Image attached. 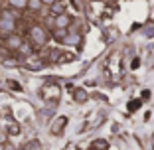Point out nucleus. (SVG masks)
<instances>
[{"label":"nucleus","mask_w":154,"mask_h":150,"mask_svg":"<svg viewBox=\"0 0 154 150\" xmlns=\"http://www.w3.org/2000/svg\"><path fill=\"white\" fill-rule=\"evenodd\" d=\"M138 107H140V101H138V99H134V101L128 103V111H136Z\"/></svg>","instance_id":"nucleus-11"},{"label":"nucleus","mask_w":154,"mask_h":150,"mask_svg":"<svg viewBox=\"0 0 154 150\" xmlns=\"http://www.w3.org/2000/svg\"><path fill=\"white\" fill-rule=\"evenodd\" d=\"M10 4L16 6V8H24V6L28 4V0H10Z\"/></svg>","instance_id":"nucleus-7"},{"label":"nucleus","mask_w":154,"mask_h":150,"mask_svg":"<svg viewBox=\"0 0 154 150\" xmlns=\"http://www.w3.org/2000/svg\"><path fill=\"white\" fill-rule=\"evenodd\" d=\"M8 87H10V89H14V91H22V87H20V83L12 81V79L8 81Z\"/></svg>","instance_id":"nucleus-12"},{"label":"nucleus","mask_w":154,"mask_h":150,"mask_svg":"<svg viewBox=\"0 0 154 150\" xmlns=\"http://www.w3.org/2000/svg\"><path fill=\"white\" fill-rule=\"evenodd\" d=\"M8 130H10V134H20V127L18 124H10Z\"/></svg>","instance_id":"nucleus-13"},{"label":"nucleus","mask_w":154,"mask_h":150,"mask_svg":"<svg viewBox=\"0 0 154 150\" xmlns=\"http://www.w3.org/2000/svg\"><path fill=\"white\" fill-rule=\"evenodd\" d=\"M152 148H154V136H152Z\"/></svg>","instance_id":"nucleus-18"},{"label":"nucleus","mask_w":154,"mask_h":150,"mask_svg":"<svg viewBox=\"0 0 154 150\" xmlns=\"http://www.w3.org/2000/svg\"><path fill=\"white\" fill-rule=\"evenodd\" d=\"M93 150H105V148H93Z\"/></svg>","instance_id":"nucleus-19"},{"label":"nucleus","mask_w":154,"mask_h":150,"mask_svg":"<svg viewBox=\"0 0 154 150\" xmlns=\"http://www.w3.org/2000/svg\"><path fill=\"white\" fill-rule=\"evenodd\" d=\"M73 97H75L77 103H85V101H87V93H85V89H75Z\"/></svg>","instance_id":"nucleus-6"},{"label":"nucleus","mask_w":154,"mask_h":150,"mask_svg":"<svg viewBox=\"0 0 154 150\" xmlns=\"http://www.w3.org/2000/svg\"><path fill=\"white\" fill-rule=\"evenodd\" d=\"M42 2H44V4H54L55 0H42Z\"/></svg>","instance_id":"nucleus-17"},{"label":"nucleus","mask_w":154,"mask_h":150,"mask_svg":"<svg viewBox=\"0 0 154 150\" xmlns=\"http://www.w3.org/2000/svg\"><path fill=\"white\" fill-rule=\"evenodd\" d=\"M40 148V142L38 140H32V142H28L26 144V150H38Z\"/></svg>","instance_id":"nucleus-10"},{"label":"nucleus","mask_w":154,"mask_h":150,"mask_svg":"<svg viewBox=\"0 0 154 150\" xmlns=\"http://www.w3.org/2000/svg\"><path fill=\"white\" fill-rule=\"evenodd\" d=\"M4 142H6V134H4V130L0 128V144H4Z\"/></svg>","instance_id":"nucleus-15"},{"label":"nucleus","mask_w":154,"mask_h":150,"mask_svg":"<svg viewBox=\"0 0 154 150\" xmlns=\"http://www.w3.org/2000/svg\"><path fill=\"white\" fill-rule=\"evenodd\" d=\"M30 36H32V41H34V44H38V46L45 44V40H48V38H45V32L42 30L40 26H34L32 30H30Z\"/></svg>","instance_id":"nucleus-2"},{"label":"nucleus","mask_w":154,"mask_h":150,"mask_svg":"<svg viewBox=\"0 0 154 150\" xmlns=\"http://www.w3.org/2000/svg\"><path fill=\"white\" fill-rule=\"evenodd\" d=\"M14 28H16V22H14L12 14L2 12V16H0V30H2V32H12Z\"/></svg>","instance_id":"nucleus-1"},{"label":"nucleus","mask_w":154,"mask_h":150,"mask_svg":"<svg viewBox=\"0 0 154 150\" xmlns=\"http://www.w3.org/2000/svg\"><path fill=\"white\" fill-rule=\"evenodd\" d=\"M93 146H97V148H107V140H95Z\"/></svg>","instance_id":"nucleus-14"},{"label":"nucleus","mask_w":154,"mask_h":150,"mask_svg":"<svg viewBox=\"0 0 154 150\" xmlns=\"http://www.w3.org/2000/svg\"><path fill=\"white\" fill-rule=\"evenodd\" d=\"M6 46L12 47V50H18V47L22 46V38H18V36H10L8 40H6Z\"/></svg>","instance_id":"nucleus-4"},{"label":"nucleus","mask_w":154,"mask_h":150,"mask_svg":"<svg viewBox=\"0 0 154 150\" xmlns=\"http://www.w3.org/2000/svg\"><path fill=\"white\" fill-rule=\"evenodd\" d=\"M63 10H65L63 4H54V6H51V12H54V14H63Z\"/></svg>","instance_id":"nucleus-8"},{"label":"nucleus","mask_w":154,"mask_h":150,"mask_svg":"<svg viewBox=\"0 0 154 150\" xmlns=\"http://www.w3.org/2000/svg\"><path fill=\"white\" fill-rule=\"evenodd\" d=\"M146 36H154V26L146 28Z\"/></svg>","instance_id":"nucleus-16"},{"label":"nucleus","mask_w":154,"mask_h":150,"mask_svg":"<svg viewBox=\"0 0 154 150\" xmlns=\"http://www.w3.org/2000/svg\"><path fill=\"white\" fill-rule=\"evenodd\" d=\"M65 124H67V117H59L54 123V127H51V132H54V134H61V130H63Z\"/></svg>","instance_id":"nucleus-3"},{"label":"nucleus","mask_w":154,"mask_h":150,"mask_svg":"<svg viewBox=\"0 0 154 150\" xmlns=\"http://www.w3.org/2000/svg\"><path fill=\"white\" fill-rule=\"evenodd\" d=\"M69 16H65V14H59L57 18H55V28H67L69 26Z\"/></svg>","instance_id":"nucleus-5"},{"label":"nucleus","mask_w":154,"mask_h":150,"mask_svg":"<svg viewBox=\"0 0 154 150\" xmlns=\"http://www.w3.org/2000/svg\"><path fill=\"white\" fill-rule=\"evenodd\" d=\"M28 6H30L32 10H38L42 6V0H28Z\"/></svg>","instance_id":"nucleus-9"}]
</instances>
